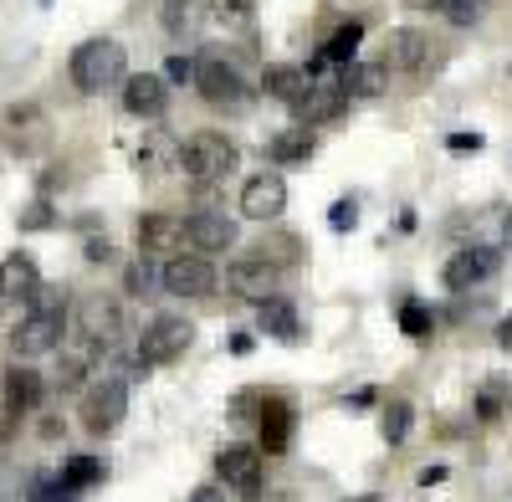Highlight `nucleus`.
I'll return each mask as SVG.
<instances>
[{
  "mask_svg": "<svg viewBox=\"0 0 512 502\" xmlns=\"http://www.w3.org/2000/svg\"><path fill=\"white\" fill-rule=\"evenodd\" d=\"M354 502H374V492H364V497H354Z\"/></svg>",
  "mask_w": 512,
  "mask_h": 502,
  "instance_id": "obj_49",
  "label": "nucleus"
},
{
  "mask_svg": "<svg viewBox=\"0 0 512 502\" xmlns=\"http://www.w3.org/2000/svg\"><path fill=\"white\" fill-rule=\"evenodd\" d=\"M149 287V267H128V292H144Z\"/></svg>",
  "mask_w": 512,
  "mask_h": 502,
  "instance_id": "obj_42",
  "label": "nucleus"
},
{
  "mask_svg": "<svg viewBox=\"0 0 512 502\" xmlns=\"http://www.w3.org/2000/svg\"><path fill=\"white\" fill-rule=\"evenodd\" d=\"M292 421H297V415H292L287 400H277V395L262 400V456H282V451H287Z\"/></svg>",
  "mask_w": 512,
  "mask_h": 502,
  "instance_id": "obj_19",
  "label": "nucleus"
},
{
  "mask_svg": "<svg viewBox=\"0 0 512 502\" xmlns=\"http://www.w3.org/2000/svg\"><path fill=\"white\" fill-rule=\"evenodd\" d=\"M67 492H82V487H98L103 482V462L98 456H72V462L62 467V477H57Z\"/></svg>",
  "mask_w": 512,
  "mask_h": 502,
  "instance_id": "obj_29",
  "label": "nucleus"
},
{
  "mask_svg": "<svg viewBox=\"0 0 512 502\" xmlns=\"http://www.w3.org/2000/svg\"><path fill=\"white\" fill-rule=\"evenodd\" d=\"M287 211V180L277 170H262L241 185V216L246 221H277Z\"/></svg>",
  "mask_w": 512,
  "mask_h": 502,
  "instance_id": "obj_9",
  "label": "nucleus"
},
{
  "mask_svg": "<svg viewBox=\"0 0 512 502\" xmlns=\"http://www.w3.org/2000/svg\"><path fill=\"white\" fill-rule=\"evenodd\" d=\"M262 467H267V456L256 451V446H226L221 456H216V477L226 482V487H236L241 497H256L262 492Z\"/></svg>",
  "mask_w": 512,
  "mask_h": 502,
  "instance_id": "obj_11",
  "label": "nucleus"
},
{
  "mask_svg": "<svg viewBox=\"0 0 512 502\" xmlns=\"http://www.w3.org/2000/svg\"><path fill=\"white\" fill-rule=\"evenodd\" d=\"M400 328H405V339H431L436 318H431V308H425V303L405 298V303H400Z\"/></svg>",
  "mask_w": 512,
  "mask_h": 502,
  "instance_id": "obj_31",
  "label": "nucleus"
},
{
  "mask_svg": "<svg viewBox=\"0 0 512 502\" xmlns=\"http://www.w3.org/2000/svg\"><path fill=\"white\" fill-rule=\"evenodd\" d=\"M349 98H379L384 93V67L379 62H344V72L333 77Z\"/></svg>",
  "mask_w": 512,
  "mask_h": 502,
  "instance_id": "obj_23",
  "label": "nucleus"
},
{
  "mask_svg": "<svg viewBox=\"0 0 512 502\" xmlns=\"http://www.w3.org/2000/svg\"><path fill=\"white\" fill-rule=\"evenodd\" d=\"M185 241L195 251H231L236 246V221L221 216V211H195L185 221Z\"/></svg>",
  "mask_w": 512,
  "mask_h": 502,
  "instance_id": "obj_16",
  "label": "nucleus"
},
{
  "mask_svg": "<svg viewBox=\"0 0 512 502\" xmlns=\"http://www.w3.org/2000/svg\"><path fill=\"white\" fill-rule=\"evenodd\" d=\"M21 226H26V231H47V226H52V211H47V205H36V211H31Z\"/></svg>",
  "mask_w": 512,
  "mask_h": 502,
  "instance_id": "obj_39",
  "label": "nucleus"
},
{
  "mask_svg": "<svg viewBox=\"0 0 512 502\" xmlns=\"http://www.w3.org/2000/svg\"><path fill=\"white\" fill-rule=\"evenodd\" d=\"M441 16L451 26H477L487 16V0H441Z\"/></svg>",
  "mask_w": 512,
  "mask_h": 502,
  "instance_id": "obj_33",
  "label": "nucleus"
},
{
  "mask_svg": "<svg viewBox=\"0 0 512 502\" xmlns=\"http://www.w3.org/2000/svg\"><path fill=\"white\" fill-rule=\"evenodd\" d=\"M93 359H98V344H93V339L67 344V349H62V369H57V385H62L67 395L82 390V385H88V374H93Z\"/></svg>",
  "mask_w": 512,
  "mask_h": 502,
  "instance_id": "obj_21",
  "label": "nucleus"
},
{
  "mask_svg": "<svg viewBox=\"0 0 512 502\" xmlns=\"http://www.w3.org/2000/svg\"><path fill=\"white\" fill-rule=\"evenodd\" d=\"M41 395H47V380H41L36 369H6V405L16 410V415H26V410H36L41 405Z\"/></svg>",
  "mask_w": 512,
  "mask_h": 502,
  "instance_id": "obj_22",
  "label": "nucleus"
},
{
  "mask_svg": "<svg viewBox=\"0 0 512 502\" xmlns=\"http://www.w3.org/2000/svg\"><path fill=\"white\" fill-rule=\"evenodd\" d=\"M308 72L303 67H267V77H262V88H267V98H277V103H287V108H297V98H303L308 93Z\"/></svg>",
  "mask_w": 512,
  "mask_h": 502,
  "instance_id": "obj_24",
  "label": "nucleus"
},
{
  "mask_svg": "<svg viewBox=\"0 0 512 502\" xmlns=\"http://www.w3.org/2000/svg\"><path fill=\"white\" fill-rule=\"evenodd\" d=\"M256 308H262V313H256V328H262L267 339H277V344H297V339H303V323H297V308L287 298H267Z\"/></svg>",
  "mask_w": 512,
  "mask_h": 502,
  "instance_id": "obj_20",
  "label": "nucleus"
},
{
  "mask_svg": "<svg viewBox=\"0 0 512 502\" xmlns=\"http://www.w3.org/2000/svg\"><path fill=\"white\" fill-rule=\"evenodd\" d=\"M502 405H507V385L502 380H487L482 395H477V421H497Z\"/></svg>",
  "mask_w": 512,
  "mask_h": 502,
  "instance_id": "obj_34",
  "label": "nucleus"
},
{
  "mask_svg": "<svg viewBox=\"0 0 512 502\" xmlns=\"http://www.w3.org/2000/svg\"><path fill=\"white\" fill-rule=\"evenodd\" d=\"M123 108L134 113V118H164V108H169L164 77H159V72H134V77H123Z\"/></svg>",
  "mask_w": 512,
  "mask_h": 502,
  "instance_id": "obj_14",
  "label": "nucleus"
},
{
  "mask_svg": "<svg viewBox=\"0 0 512 502\" xmlns=\"http://www.w3.org/2000/svg\"><path fill=\"white\" fill-rule=\"evenodd\" d=\"M359 41H364V26L359 21H349V26H338L328 41H323V62H338V67H344V62H354V52H359Z\"/></svg>",
  "mask_w": 512,
  "mask_h": 502,
  "instance_id": "obj_27",
  "label": "nucleus"
},
{
  "mask_svg": "<svg viewBox=\"0 0 512 502\" xmlns=\"http://www.w3.org/2000/svg\"><path fill=\"white\" fill-rule=\"evenodd\" d=\"M108 257H113L108 241H88V262H108Z\"/></svg>",
  "mask_w": 512,
  "mask_h": 502,
  "instance_id": "obj_43",
  "label": "nucleus"
},
{
  "mask_svg": "<svg viewBox=\"0 0 512 502\" xmlns=\"http://www.w3.org/2000/svg\"><path fill=\"white\" fill-rule=\"evenodd\" d=\"M175 164H180L190 180H221V175H231L236 164H241V149H236V139H226L216 129H200V134H190L180 144Z\"/></svg>",
  "mask_w": 512,
  "mask_h": 502,
  "instance_id": "obj_2",
  "label": "nucleus"
},
{
  "mask_svg": "<svg viewBox=\"0 0 512 502\" xmlns=\"http://www.w3.org/2000/svg\"><path fill=\"white\" fill-rule=\"evenodd\" d=\"M405 6H415V11H441V0H405Z\"/></svg>",
  "mask_w": 512,
  "mask_h": 502,
  "instance_id": "obj_47",
  "label": "nucleus"
},
{
  "mask_svg": "<svg viewBox=\"0 0 512 502\" xmlns=\"http://www.w3.org/2000/svg\"><path fill=\"white\" fill-rule=\"evenodd\" d=\"M16 426H21V415H16L11 405H0V441H11V436H16Z\"/></svg>",
  "mask_w": 512,
  "mask_h": 502,
  "instance_id": "obj_38",
  "label": "nucleus"
},
{
  "mask_svg": "<svg viewBox=\"0 0 512 502\" xmlns=\"http://www.w3.org/2000/svg\"><path fill=\"white\" fill-rule=\"evenodd\" d=\"M328 226H333V231H354V226H359V205H354V200H338L333 211H328Z\"/></svg>",
  "mask_w": 512,
  "mask_h": 502,
  "instance_id": "obj_36",
  "label": "nucleus"
},
{
  "mask_svg": "<svg viewBox=\"0 0 512 502\" xmlns=\"http://www.w3.org/2000/svg\"><path fill=\"white\" fill-rule=\"evenodd\" d=\"M502 272V251L497 246H466L446 262V287L451 292H472L477 282H492Z\"/></svg>",
  "mask_w": 512,
  "mask_h": 502,
  "instance_id": "obj_10",
  "label": "nucleus"
},
{
  "mask_svg": "<svg viewBox=\"0 0 512 502\" xmlns=\"http://www.w3.org/2000/svg\"><path fill=\"white\" fill-rule=\"evenodd\" d=\"M62 328H67V308H41V313H26L21 328L11 333V349L21 359H41V354H57L62 349Z\"/></svg>",
  "mask_w": 512,
  "mask_h": 502,
  "instance_id": "obj_6",
  "label": "nucleus"
},
{
  "mask_svg": "<svg viewBox=\"0 0 512 502\" xmlns=\"http://www.w3.org/2000/svg\"><path fill=\"white\" fill-rule=\"evenodd\" d=\"M502 236H507V246H512V211L502 216Z\"/></svg>",
  "mask_w": 512,
  "mask_h": 502,
  "instance_id": "obj_48",
  "label": "nucleus"
},
{
  "mask_svg": "<svg viewBox=\"0 0 512 502\" xmlns=\"http://www.w3.org/2000/svg\"><path fill=\"white\" fill-rule=\"evenodd\" d=\"M267 154H272L277 164H303V159L313 154V134H308V129H287V134H277V139L267 144Z\"/></svg>",
  "mask_w": 512,
  "mask_h": 502,
  "instance_id": "obj_28",
  "label": "nucleus"
},
{
  "mask_svg": "<svg viewBox=\"0 0 512 502\" xmlns=\"http://www.w3.org/2000/svg\"><path fill=\"white\" fill-rule=\"evenodd\" d=\"M379 67L384 72H425L431 67V36L415 31V26H395L384 36V52H379Z\"/></svg>",
  "mask_w": 512,
  "mask_h": 502,
  "instance_id": "obj_8",
  "label": "nucleus"
},
{
  "mask_svg": "<svg viewBox=\"0 0 512 502\" xmlns=\"http://www.w3.org/2000/svg\"><path fill=\"white\" fill-rule=\"evenodd\" d=\"M497 344H502V349H507V354H512V313H507V318H502V323H497Z\"/></svg>",
  "mask_w": 512,
  "mask_h": 502,
  "instance_id": "obj_44",
  "label": "nucleus"
},
{
  "mask_svg": "<svg viewBox=\"0 0 512 502\" xmlns=\"http://www.w3.org/2000/svg\"><path fill=\"white\" fill-rule=\"evenodd\" d=\"M451 149H456V154H466V149L477 154V149H482V139H477V134H451Z\"/></svg>",
  "mask_w": 512,
  "mask_h": 502,
  "instance_id": "obj_41",
  "label": "nucleus"
},
{
  "mask_svg": "<svg viewBox=\"0 0 512 502\" xmlns=\"http://www.w3.org/2000/svg\"><path fill=\"white\" fill-rule=\"evenodd\" d=\"M349 108V93L338 88V82H308V93L297 98V118H303V129H313V123H333L338 113Z\"/></svg>",
  "mask_w": 512,
  "mask_h": 502,
  "instance_id": "obj_15",
  "label": "nucleus"
},
{
  "mask_svg": "<svg viewBox=\"0 0 512 502\" xmlns=\"http://www.w3.org/2000/svg\"><path fill=\"white\" fill-rule=\"evenodd\" d=\"M77 333L93 339L98 349L118 344L123 339V303L113 298V292H82L77 298Z\"/></svg>",
  "mask_w": 512,
  "mask_h": 502,
  "instance_id": "obj_3",
  "label": "nucleus"
},
{
  "mask_svg": "<svg viewBox=\"0 0 512 502\" xmlns=\"http://www.w3.org/2000/svg\"><path fill=\"white\" fill-rule=\"evenodd\" d=\"M190 82H195V93H200L210 108H241V103H246V77H241L226 57H200Z\"/></svg>",
  "mask_w": 512,
  "mask_h": 502,
  "instance_id": "obj_4",
  "label": "nucleus"
},
{
  "mask_svg": "<svg viewBox=\"0 0 512 502\" xmlns=\"http://www.w3.org/2000/svg\"><path fill=\"white\" fill-rule=\"evenodd\" d=\"M210 16L221 26H246L251 21V0H210Z\"/></svg>",
  "mask_w": 512,
  "mask_h": 502,
  "instance_id": "obj_35",
  "label": "nucleus"
},
{
  "mask_svg": "<svg viewBox=\"0 0 512 502\" xmlns=\"http://www.w3.org/2000/svg\"><path fill=\"white\" fill-rule=\"evenodd\" d=\"M72 88L77 93H108V88H123V77H128V52H123V41L113 36H93V41H82V47L72 52Z\"/></svg>",
  "mask_w": 512,
  "mask_h": 502,
  "instance_id": "obj_1",
  "label": "nucleus"
},
{
  "mask_svg": "<svg viewBox=\"0 0 512 502\" xmlns=\"http://www.w3.org/2000/svg\"><path fill=\"white\" fill-rule=\"evenodd\" d=\"M190 77H195V62H190V57H169L164 82H190Z\"/></svg>",
  "mask_w": 512,
  "mask_h": 502,
  "instance_id": "obj_37",
  "label": "nucleus"
},
{
  "mask_svg": "<svg viewBox=\"0 0 512 502\" xmlns=\"http://www.w3.org/2000/svg\"><path fill=\"white\" fill-rule=\"evenodd\" d=\"M6 139H11L21 154L47 149V118H41L36 103H16V108H6Z\"/></svg>",
  "mask_w": 512,
  "mask_h": 502,
  "instance_id": "obj_17",
  "label": "nucleus"
},
{
  "mask_svg": "<svg viewBox=\"0 0 512 502\" xmlns=\"http://www.w3.org/2000/svg\"><path fill=\"white\" fill-rule=\"evenodd\" d=\"M185 246V221L169 211H149L139 221V251H180Z\"/></svg>",
  "mask_w": 512,
  "mask_h": 502,
  "instance_id": "obj_18",
  "label": "nucleus"
},
{
  "mask_svg": "<svg viewBox=\"0 0 512 502\" xmlns=\"http://www.w3.org/2000/svg\"><path fill=\"white\" fill-rule=\"evenodd\" d=\"M410 421H415V410H410L405 400H390V405H384V421H379L384 441H390V446H400V441L410 436Z\"/></svg>",
  "mask_w": 512,
  "mask_h": 502,
  "instance_id": "obj_30",
  "label": "nucleus"
},
{
  "mask_svg": "<svg viewBox=\"0 0 512 502\" xmlns=\"http://www.w3.org/2000/svg\"><path fill=\"white\" fill-rule=\"evenodd\" d=\"M277 267L272 262H262V257H241V262H231L226 267V282H231V292L236 298H246V303H267V298H277Z\"/></svg>",
  "mask_w": 512,
  "mask_h": 502,
  "instance_id": "obj_12",
  "label": "nucleus"
},
{
  "mask_svg": "<svg viewBox=\"0 0 512 502\" xmlns=\"http://www.w3.org/2000/svg\"><path fill=\"white\" fill-rule=\"evenodd\" d=\"M36 282H41V277H36V262H31V257H21V251L0 262V298H6V303L26 298V292H31Z\"/></svg>",
  "mask_w": 512,
  "mask_h": 502,
  "instance_id": "obj_25",
  "label": "nucleus"
},
{
  "mask_svg": "<svg viewBox=\"0 0 512 502\" xmlns=\"http://www.w3.org/2000/svg\"><path fill=\"white\" fill-rule=\"evenodd\" d=\"M128 415V380H98L82 400V431L88 436H113Z\"/></svg>",
  "mask_w": 512,
  "mask_h": 502,
  "instance_id": "obj_5",
  "label": "nucleus"
},
{
  "mask_svg": "<svg viewBox=\"0 0 512 502\" xmlns=\"http://www.w3.org/2000/svg\"><path fill=\"white\" fill-rule=\"evenodd\" d=\"M256 251H262V262H272V267L282 272V267H292V262H297V251H303V241H297V236H272V241H262Z\"/></svg>",
  "mask_w": 512,
  "mask_h": 502,
  "instance_id": "obj_32",
  "label": "nucleus"
},
{
  "mask_svg": "<svg viewBox=\"0 0 512 502\" xmlns=\"http://www.w3.org/2000/svg\"><path fill=\"white\" fill-rule=\"evenodd\" d=\"M251 502H292V492H267V497H262V492H256Z\"/></svg>",
  "mask_w": 512,
  "mask_h": 502,
  "instance_id": "obj_46",
  "label": "nucleus"
},
{
  "mask_svg": "<svg viewBox=\"0 0 512 502\" xmlns=\"http://www.w3.org/2000/svg\"><path fill=\"white\" fill-rule=\"evenodd\" d=\"M200 21H205V11L195 6V0H164V31L175 36V41L195 36V31H200Z\"/></svg>",
  "mask_w": 512,
  "mask_h": 502,
  "instance_id": "obj_26",
  "label": "nucleus"
},
{
  "mask_svg": "<svg viewBox=\"0 0 512 502\" xmlns=\"http://www.w3.org/2000/svg\"><path fill=\"white\" fill-rule=\"evenodd\" d=\"M195 339V323L190 318H154L139 339V369H154V364H169L180 359Z\"/></svg>",
  "mask_w": 512,
  "mask_h": 502,
  "instance_id": "obj_7",
  "label": "nucleus"
},
{
  "mask_svg": "<svg viewBox=\"0 0 512 502\" xmlns=\"http://www.w3.org/2000/svg\"><path fill=\"white\" fill-rule=\"evenodd\" d=\"M190 502H226V492H221L216 482H205V487H195V492H190Z\"/></svg>",
  "mask_w": 512,
  "mask_h": 502,
  "instance_id": "obj_40",
  "label": "nucleus"
},
{
  "mask_svg": "<svg viewBox=\"0 0 512 502\" xmlns=\"http://www.w3.org/2000/svg\"><path fill=\"white\" fill-rule=\"evenodd\" d=\"M436 482H446V467H425L420 472V487H436Z\"/></svg>",
  "mask_w": 512,
  "mask_h": 502,
  "instance_id": "obj_45",
  "label": "nucleus"
},
{
  "mask_svg": "<svg viewBox=\"0 0 512 502\" xmlns=\"http://www.w3.org/2000/svg\"><path fill=\"white\" fill-rule=\"evenodd\" d=\"M0 308H11V303H6V298H0Z\"/></svg>",
  "mask_w": 512,
  "mask_h": 502,
  "instance_id": "obj_50",
  "label": "nucleus"
},
{
  "mask_svg": "<svg viewBox=\"0 0 512 502\" xmlns=\"http://www.w3.org/2000/svg\"><path fill=\"white\" fill-rule=\"evenodd\" d=\"M210 287H216V267L205 257H169L164 262V292H175V298H205Z\"/></svg>",
  "mask_w": 512,
  "mask_h": 502,
  "instance_id": "obj_13",
  "label": "nucleus"
}]
</instances>
